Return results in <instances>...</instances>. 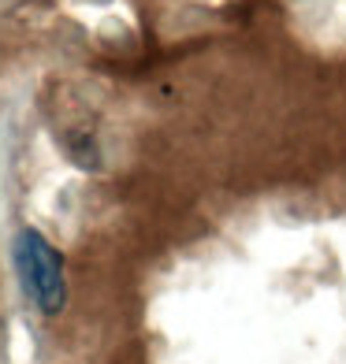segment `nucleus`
I'll list each match as a JSON object with an SVG mask.
<instances>
[{"instance_id":"nucleus-1","label":"nucleus","mask_w":346,"mask_h":364,"mask_svg":"<svg viewBox=\"0 0 346 364\" xmlns=\"http://www.w3.org/2000/svg\"><path fill=\"white\" fill-rule=\"evenodd\" d=\"M15 268H19L26 294L34 297V305L45 316H53V312L63 309V301H68L63 260L38 230H19V238H15Z\"/></svg>"}]
</instances>
